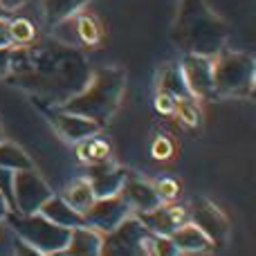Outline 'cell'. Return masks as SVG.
Here are the masks:
<instances>
[{"label": "cell", "mask_w": 256, "mask_h": 256, "mask_svg": "<svg viewBox=\"0 0 256 256\" xmlns=\"http://www.w3.org/2000/svg\"><path fill=\"white\" fill-rule=\"evenodd\" d=\"M14 214L32 216L38 214V209L52 198L54 191L48 186V182L34 171H16L14 173Z\"/></svg>", "instance_id": "obj_5"}, {"label": "cell", "mask_w": 256, "mask_h": 256, "mask_svg": "<svg viewBox=\"0 0 256 256\" xmlns=\"http://www.w3.org/2000/svg\"><path fill=\"white\" fill-rule=\"evenodd\" d=\"M38 214L43 218H48L50 222H54V225L66 227V230H74V227L86 225L84 216L76 214L70 204L63 202V198L61 196H56V194H52V198H48V202L38 209Z\"/></svg>", "instance_id": "obj_16"}, {"label": "cell", "mask_w": 256, "mask_h": 256, "mask_svg": "<svg viewBox=\"0 0 256 256\" xmlns=\"http://www.w3.org/2000/svg\"><path fill=\"white\" fill-rule=\"evenodd\" d=\"M50 122H52L54 130L68 142H74L79 144L81 140L86 137H92L102 130L104 126H99L97 122L88 120V117H81V115H74V112H68V110H61L58 108L56 112L50 115Z\"/></svg>", "instance_id": "obj_11"}, {"label": "cell", "mask_w": 256, "mask_h": 256, "mask_svg": "<svg viewBox=\"0 0 256 256\" xmlns=\"http://www.w3.org/2000/svg\"><path fill=\"white\" fill-rule=\"evenodd\" d=\"M214 90L216 97L248 99L254 94L256 86V61L250 52L220 50L212 58Z\"/></svg>", "instance_id": "obj_3"}, {"label": "cell", "mask_w": 256, "mask_h": 256, "mask_svg": "<svg viewBox=\"0 0 256 256\" xmlns=\"http://www.w3.org/2000/svg\"><path fill=\"white\" fill-rule=\"evenodd\" d=\"M61 198H63V202L70 204L76 214H81V216H84V214L94 204L97 196H94V191H92V186H90L88 178H79V180H72L70 184L66 186V191L61 194Z\"/></svg>", "instance_id": "obj_19"}, {"label": "cell", "mask_w": 256, "mask_h": 256, "mask_svg": "<svg viewBox=\"0 0 256 256\" xmlns=\"http://www.w3.org/2000/svg\"><path fill=\"white\" fill-rule=\"evenodd\" d=\"M173 153H176V146H173V140L168 135H158L153 140V144H150V155L155 160H160V162L171 160Z\"/></svg>", "instance_id": "obj_26"}, {"label": "cell", "mask_w": 256, "mask_h": 256, "mask_svg": "<svg viewBox=\"0 0 256 256\" xmlns=\"http://www.w3.org/2000/svg\"><path fill=\"white\" fill-rule=\"evenodd\" d=\"M12 214V209H9V204H7V200H4V196L0 194V222H4V218Z\"/></svg>", "instance_id": "obj_33"}, {"label": "cell", "mask_w": 256, "mask_h": 256, "mask_svg": "<svg viewBox=\"0 0 256 256\" xmlns=\"http://www.w3.org/2000/svg\"><path fill=\"white\" fill-rule=\"evenodd\" d=\"M171 240L178 245V250L182 252V256L184 254H204V252H212V250L216 248L194 222L180 225L171 234Z\"/></svg>", "instance_id": "obj_15"}, {"label": "cell", "mask_w": 256, "mask_h": 256, "mask_svg": "<svg viewBox=\"0 0 256 256\" xmlns=\"http://www.w3.org/2000/svg\"><path fill=\"white\" fill-rule=\"evenodd\" d=\"M173 115L180 120L182 126H189V128L200 126V122H202V110H200V104L196 99H180Z\"/></svg>", "instance_id": "obj_24"}, {"label": "cell", "mask_w": 256, "mask_h": 256, "mask_svg": "<svg viewBox=\"0 0 256 256\" xmlns=\"http://www.w3.org/2000/svg\"><path fill=\"white\" fill-rule=\"evenodd\" d=\"M120 196L128 207H130L132 214H146V212H150V209H155L158 204H162L153 182L144 180V178H140V176H130V173L126 176L124 184H122Z\"/></svg>", "instance_id": "obj_10"}, {"label": "cell", "mask_w": 256, "mask_h": 256, "mask_svg": "<svg viewBox=\"0 0 256 256\" xmlns=\"http://www.w3.org/2000/svg\"><path fill=\"white\" fill-rule=\"evenodd\" d=\"M128 173L120 166H112L110 162L94 164L92 173L88 176V182L92 186L97 198H110V196H120V189L124 184Z\"/></svg>", "instance_id": "obj_12"}, {"label": "cell", "mask_w": 256, "mask_h": 256, "mask_svg": "<svg viewBox=\"0 0 256 256\" xmlns=\"http://www.w3.org/2000/svg\"><path fill=\"white\" fill-rule=\"evenodd\" d=\"M14 68V48H0V79L12 74Z\"/></svg>", "instance_id": "obj_29"}, {"label": "cell", "mask_w": 256, "mask_h": 256, "mask_svg": "<svg viewBox=\"0 0 256 256\" xmlns=\"http://www.w3.org/2000/svg\"><path fill=\"white\" fill-rule=\"evenodd\" d=\"M180 63L184 84L189 88V94L196 102L202 99H214L216 90H214V68L212 56H200V54H184Z\"/></svg>", "instance_id": "obj_7"}, {"label": "cell", "mask_w": 256, "mask_h": 256, "mask_svg": "<svg viewBox=\"0 0 256 256\" xmlns=\"http://www.w3.org/2000/svg\"><path fill=\"white\" fill-rule=\"evenodd\" d=\"M153 186L162 202H173L178 198V194H180V182L176 178H160V180L153 182Z\"/></svg>", "instance_id": "obj_25"}, {"label": "cell", "mask_w": 256, "mask_h": 256, "mask_svg": "<svg viewBox=\"0 0 256 256\" xmlns=\"http://www.w3.org/2000/svg\"><path fill=\"white\" fill-rule=\"evenodd\" d=\"M66 256H102L104 254V234L81 225L70 230V238L63 250Z\"/></svg>", "instance_id": "obj_13"}, {"label": "cell", "mask_w": 256, "mask_h": 256, "mask_svg": "<svg viewBox=\"0 0 256 256\" xmlns=\"http://www.w3.org/2000/svg\"><path fill=\"white\" fill-rule=\"evenodd\" d=\"M155 88L158 92H164L168 97H173L176 102L180 99H194L189 94V88L184 84V76H182V70H180V63H164L160 66L158 70V76H155Z\"/></svg>", "instance_id": "obj_14"}, {"label": "cell", "mask_w": 256, "mask_h": 256, "mask_svg": "<svg viewBox=\"0 0 256 256\" xmlns=\"http://www.w3.org/2000/svg\"><path fill=\"white\" fill-rule=\"evenodd\" d=\"M90 4V0H40V14L48 27H54L68 18L76 16Z\"/></svg>", "instance_id": "obj_17"}, {"label": "cell", "mask_w": 256, "mask_h": 256, "mask_svg": "<svg viewBox=\"0 0 256 256\" xmlns=\"http://www.w3.org/2000/svg\"><path fill=\"white\" fill-rule=\"evenodd\" d=\"M132 218L130 207L122 200V196H110V198H97L94 204L84 214L86 227L99 232V234H110L126 225Z\"/></svg>", "instance_id": "obj_6"}, {"label": "cell", "mask_w": 256, "mask_h": 256, "mask_svg": "<svg viewBox=\"0 0 256 256\" xmlns=\"http://www.w3.org/2000/svg\"><path fill=\"white\" fill-rule=\"evenodd\" d=\"M36 36H38V32H36L34 22L30 20V18H12L9 20V38H12V48L16 45V48H27V45H32L36 40Z\"/></svg>", "instance_id": "obj_22"}, {"label": "cell", "mask_w": 256, "mask_h": 256, "mask_svg": "<svg viewBox=\"0 0 256 256\" xmlns=\"http://www.w3.org/2000/svg\"><path fill=\"white\" fill-rule=\"evenodd\" d=\"M176 106H178V102L173 97H168V94H164V92H155V110H158L160 115H173Z\"/></svg>", "instance_id": "obj_28"}, {"label": "cell", "mask_w": 256, "mask_h": 256, "mask_svg": "<svg viewBox=\"0 0 256 256\" xmlns=\"http://www.w3.org/2000/svg\"><path fill=\"white\" fill-rule=\"evenodd\" d=\"M27 0H0V7L7 9V12H16L18 7H22Z\"/></svg>", "instance_id": "obj_32"}, {"label": "cell", "mask_w": 256, "mask_h": 256, "mask_svg": "<svg viewBox=\"0 0 256 256\" xmlns=\"http://www.w3.org/2000/svg\"><path fill=\"white\" fill-rule=\"evenodd\" d=\"M74 27H76V38H79V45H99L104 38V25L99 20V16L88 12H79L74 16Z\"/></svg>", "instance_id": "obj_20"}, {"label": "cell", "mask_w": 256, "mask_h": 256, "mask_svg": "<svg viewBox=\"0 0 256 256\" xmlns=\"http://www.w3.org/2000/svg\"><path fill=\"white\" fill-rule=\"evenodd\" d=\"M189 214V222H194L214 245L225 243L230 238V222H227L225 214L209 200H196L186 207Z\"/></svg>", "instance_id": "obj_8"}, {"label": "cell", "mask_w": 256, "mask_h": 256, "mask_svg": "<svg viewBox=\"0 0 256 256\" xmlns=\"http://www.w3.org/2000/svg\"><path fill=\"white\" fill-rule=\"evenodd\" d=\"M142 250L146 256H182L178 245L171 240V236H160V234H148L140 240Z\"/></svg>", "instance_id": "obj_23"}, {"label": "cell", "mask_w": 256, "mask_h": 256, "mask_svg": "<svg viewBox=\"0 0 256 256\" xmlns=\"http://www.w3.org/2000/svg\"><path fill=\"white\" fill-rule=\"evenodd\" d=\"M4 222L9 225V232H12L18 240L32 245V248L38 250V252L45 256L63 252L68 245V238H70V230L54 225V222H50L48 218H43L40 214L20 216V214L12 212L4 218Z\"/></svg>", "instance_id": "obj_4"}, {"label": "cell", "mask_w": 256, "mask_h": 256, "mask_svg": "<svg viewBox=\"0 0 256 256\" xmlns=\"http://www.w3.org/2000/svg\"><path fill=\"white\" fill-rule=\"evenodd\" d=\"M137 218H140L142 227L148 230V234L160 236H171L180 225L189 222L186 207H180L176 202H162L146 214H137Z\"/></svg>", "instance_id": "obj_9"}, {"label": "cell", "mask_w": 256, "mask_h": 256, "mask_svg": "<svg viewBox=\"0 0 256 256\" xmlns=\"http://www.w3.org/2000/svg\"><path fill=\"white\" fill-rule=\"evenodd\" d=\"M14 173H16V171H9V168L0 166V194L4 196V200H7V204H9V209H12V212H14V191H12Z\"/></svg>", "instance_id": "obj_27"}, {"label": "cell", "mask_w": 256, "mask_h": 256, "mask_svg": "<svg viewBox=\"0 0 256 256\" xmlns=\"http://www.w3.org/2000/svg\"><path fill=\"white\" fill-rule=\"evenodd\" d=\"M4 140V132H2V124H0V142Z\"/></svg>", "instance_id": "obj_34"}, {"label": "cell", "mask_w": 256, "mask_h": 256, "mask_svg": "<svg viewBox=\"0 0 256 256\" xmlns=\"http://www.w3.org/2000/svg\"><path fill=\"white\" fill-rule=\"evenodd\" d=\"M48 256H66L63 252H56V254H48Z\"/></svg>", "instance_id": "obj_35"}, {"label": "cell", "mask_w": 256, "mask_h": 256, "mask_svg": "<svg viewBox=\"0 0 256 256\" xmlns=\"http://www.w3.org/2000/svg\"><path fill=\"white\" fill-rule=\"evenodd\" d=\"M12 256H45V254H40L38 250H34L32 245H27V243H22V240H14V250H12Z\"/></svg>", "instance_id": "obj_30"}, {"label": "cell", "mask_w": 256, "mask_h": 256, "mask_svg": "<svg viewBox=\"0 0 256 256\" xmlns=\"http://www.w3.org/2000/svg\"><path fill=\"white\" fill-rule=\"evenodd\" d=\"M173 38L184 54L216 56L225 45V25L204 0H180L173 22Z\"/></svg>", "instance_id": "obj_1"}, {"label": "cell", "mask_w": 256, "mask_h": 256, "mask_svg": "<svg viewBox=\"0 0 256 256\" xmlns=\"http://www.w3.org/2000/svg\"><path fill=\"white\" fill-rule=\"evenodd\" d=\"M0 48H12V38H9V18H0Z\"/></svg>", "instance_id": "obj_31"}, {"label": "cell", "mask_w": 256, "mask_h": 256, "mask_svg": "<svg viewBox=\"0 0 256 256\" xmlns=\"http://www.w3.org/2000/svg\"><path fill=\"white\" fill-rule=\"evenodd\" d=\"M0 166L9 171H30L34 168V162L18 144L2 140L0 142Z\"/></svg>", "instance_id": "obj_21"}, {"label": "cell", "mask_w": 256, "mask_h": 256, "mask_svg": "<svg viewBox=\"0 0 256 256\" xmlns=\"http://www.w3.org/2000/svg\"><path fill=\"white\" fill-rule=\"evenodd\" d=\"M110 155H112V146L108 140H104L102 135H92V137H86L76 144V158L79 162L84 164H104V162H110Z\"/></svg>", "instance_id": "obj_18"}, {"label": "cell", "mask_w": 256, "mask_h": 256, "mask_svg": "<svg viewBox=\"0 0 256 256\" xmlns=\"http://www.w3.org/2000/svg\"><path fill=\"white\" fill-rule=\"evenodd\" d=\"M126 90V72L122 68H99L90 74L86 86L76 94L68 97L61 104V110L74 112V115L88 117L104 126L117 112Z\"/></svg>", "instance_id": "obj_2"}]
</instances>
